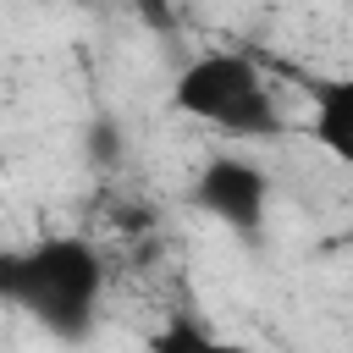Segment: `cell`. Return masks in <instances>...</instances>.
I'll list each match as a JSON object with an SVG mask.
<instances>
[{"mask_svg":"<svg viewBox=\"0 0 353 353\" xmlns=\"http://www.w3.org/2000/svg\"><path fill=\"white\" fill-rule=\"evenodd\" d=\"M309 138L353 171V72L309 83Z\"/></svg>","mask_w":353,"mask_h":353,"instance_id":"cell-4","label":"cell"},{"mask_svg":"<svg viewBox=\"0 0 353 353\" xmlns=\"http://www.w3.org/2000/svg\"><path fill=\"white\" fill-rule=\"evenodd\" d=\"M149 33H176V0H121Z\"/></svg>","mask_w":353,"mask_h":353,"instance_id":"cell-6","label":"cell"},{"mask_svg":"<svg viewBox=\"0 0 353 353\" xmlns=\"http://www.w3.org/2000/svg\"><path fill=\"white\" fill-rule=\"evenodd\" d=\"M94 154H105V160L116 154V138H110V127H105V121L94 127Z\"/></svg>","mask_w":353,"mask_h":353,"instance_id":"cell-7","label":"cell"},{"mask_svg":"<svg viewBox=\"0 0 353 353\" xmlns=\"http://www.w3.org/2000/svg\"><path fill=\"white\" fill-rule=\"evenodd\" d=\"M171 110L188 121H204L226 138H276L281 132V110H276L265 72L232 50L193 55L171 83Z\"/></svg>","mask_w":353,"mask_h":353,"instance_id":"cell-2","label":"cell"},{"mask_svg":"<svg viewBox=\"0 0 353 353\" xmlns=\"http://www.w3.org/2000/svg\"><path fill=\"white\" fill-rule=\"evenodd\" d=\"M193 204L248 237V232H259V215L270 204V176L254 160H243V154H215L193 176Z\"/></svg>","mask_w":353,"mask_h":353,"instance_id":"cell-3","label":"cell"},{"mask_svg":"<svg viewBox=\"0 0 353 353\" xmlns=\"http://www.w3.org/2000/svg\"><path fill=\"white\" fill-rule=\"evenodd\" d=\"M149 347H154V353H182V347H215V331H204V325H193V320H171L165 331H154V336H149Z\"/></svg>","mask_w":353,"mask_h":353,"instance_id":"cell-5","label":"cell"},{"mask_svg":"<svg viewBox=\"0 0 353 353\" xmlns=\"http://www.w3.org/2000/svg\"><path fill=\"white\" fill-rule=\"evenodd\" d=\"M347 243H353V232H347Z\"/></svg>","mask_w":353,"mask_h":353,"instance_id":"cell-9","label":"cell"},{"mask_svg":"<svg viewBox=\"0 0 353 353\" xmlns=\"http://www.w3.org/2000/svg\"><path fill=\"white\" fill-rule=\"evenodd\" d=\"M99 287H105V265L83 237H44L28 254H0V298L28 309L61 342L88 336Z\"/></svg>","mask_w":353,"mask_h":353,"instance_id":"cell-1","label":"cell"},{"mask_svg":"<svg viewBox=\"0 0 353 353\" xmlns=\"http://www.w3.org/2000/svg\"><path fill=\"white\" fill-rule=\"evenodd\" d=\"M0 171H6V154H0Z\"/></svg>","mask_w":353,"mask_h":353,"instance_id":"cell-8","label":"cell"}]
</instances>
